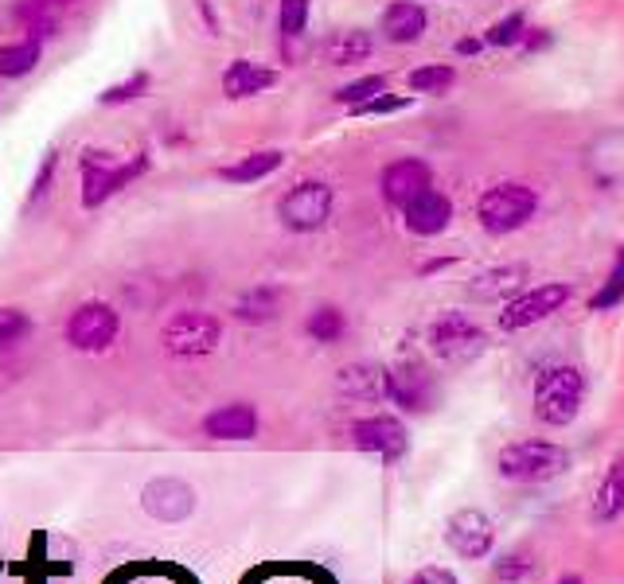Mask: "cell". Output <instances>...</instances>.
Returning <instances> with one entry per match:
<instances>
[{"label":"cell","instance_id":"4dcf8cb0","mask_svg":"<svg viewBox=\"0 0 624 584\" xmlns=\"http://www.w3.org/2000/svg\"><path fill=\"white\" fill-rule=\"evenodd\" d=\"M523 28H527V20H523V12H512V17H504L500 24L489 28V36H484V43H492V48H512V43L523 40Z\"/></svg>","mask_w":624,"mask_h":584},{"label":"cell","instance_id":"603a6c76","mask_svg":"<svg viewBox=\"0 0 624 584\" xmlns=\"http://www.w3.org/2000/svg\"><path fill=\"white\" fill-rule=\"evenodd\" d=\"M281 309V292L278 289H250L234 301V316L242 324H270Z\"/></svg>","mask_w":624,"mask_h":584},{"label":"cell","instance_id":"2e32d148","mask_svg":"<svg viewBox=\"0 0 624 584\" xmlns=\"http://www.w3.org/2000/svg\"><path fill=\"white\" fill-rule=\"evenodd\" d=\"M425 188H433V172L422 160H399V164H391L383 172V195H386V203H394V207H406L410 199L422 195Z\"/></svg>","mask_w":624,"mask_h":584},{"label":"cell","instance_id":"7c38bea8","mask_svg":"<svg viewBox=\"0 0 624 584\" xmlns=\"http://www.w3.org/2000/svg\"><path fill=\"white\" fill-rule=\"evenodd\" d=\"M141 506L157 522H184L195 511V491L184 480H152L141 491Z\"/></svg>","mask_w":624,"mask_h":584},{"label":"cell","instance_id":"cb8c5ba5","mask_svg":"<svg viewBox=\"0 0 624 584\" xmlns=\"http://www.w3.org/2000/svg\"><path fill=\"white\" fill-rule=\"evenodd\" d=\"M40 63V40H20L12 48H0V79H20Z\"/></svg>","mask_w":624,"mask_h":584},{"label":"cell","instance_id":"d6986e66","mask_svg":"<svg viewBox=\"0 0 624 584\" xmlns=\"http://www.w3.org/2000/svg\"><path fill=\"white\" fill-rule=\"evenodd\" d=\"M624 514V456H613L605 467L597 495H593V518L597 522H616Z\"/></svg>","mask_w":624,"mask_h":584},{"label":"cell","instance_id":"f546056e","mask_svg":"<svg viewBox=\"0 0 624 584\" xmlns=\"http://www.w3.org/2000/svg\"><path fill=\"white\" fill-rule=\"evenodd\" d=\"M32 332V320L24 309H0V348H12Z\"/></svg>","mask_w":624,"mask_h":584},{"label":"cell","instance_id":"9c48e42d","mask_svg":"<svg viewBox=\"0 0 624 584\" xmlns=\"http://www.w3.org/2000/svg\"><path fill=\"white\" fill-rule=\"evenodd\" d=\"M332 203H336V195H332L329 183L309 180V183H296V188L281 199L278 214L289 230H321L332 214Z\"/></svg>","mask_w":624,"mask_h":584},{"label":"cell","instance_id":"1f68e13d","mask_svg":"<svg viewBox=\"0 0 624 584\" xmlns=\"http://www.w3.org/2000/svg\"><path fill=\"white\" fill-rule=\"evenodd\" d=\"M383 90H386V79H383V74H368V79H360V82H352V87H344L336 98H340L344 105H360V102H368V98L383 94Z\"/></svg>","mask_w":624,"mask_h":584},{"label":"cell","instance_id":"e0dca14e","mask_svg":"<svg viewBox=\"0 0 624 584\" xmlns=\"http://www.w3.org/2000/svg\"><path fill=\"white\" fill-rule=\"evenodd\" d=\"M336 390L352 402H383L386 397V366L352 363L336 374Z\"/></svg>","mask_w":624,"mask_h":584},{"label":"cell","instance_id":"ffe728a7","mask_svg":"<svg viewBox=\"0 0 624 584\" xmlns=\"http://www.w3.org/2000/svg\"><path fill=\"white\" fill-rule=\"evenodd\" d=\"M273 82H278V71L250 63V59H239V63L223 74L227 98H254V94H262L265 87H273Z\"/></svg>","mask_w":624,"mask_h":584},{"label":"cell","instance_id":"4fadbf2b","mask_svg":"<svg viewBox=\"0 0 624 584\" xmlns=\"http://www.w3.org/2000/svg\"><path fill=\"white\" fill-rule=\"evenodd\" d=\"M386 397L406 413H425L433 402V379L425 374V366L399 363L386 371Z\"/></svg>","mask_w":624,"mask_h":584},{"label":"cell","instance_id":"484cf974","mask_svg":"<svg viewBox=\"0 0 624 584\" xmlns=\"http://www.w3.org/2000/svg\"><path fill=\"white\" fill-rule=\"evenodd\" d=\"M304 332H309V340H316V343H336V340H344L348 320L340 309H316L309 320H304Z\"/></svg>","mask_w":624,"mask_h":584},{"label":"cell","instance_id":"f35d334b","mask_svg":"<svg viewBox=\"0 0 624 584\" xmlns=\"http://www.w3.org/2000/svg\"><path fill=\"white\" fill-rule=\"evenodd\" d=\"M36 4H43V9H63V4H71V0H36Z\"/></svg>","mask_w":624,"mask_h":584},{"label":"cell","instance_id":"52a82bcc","mask_svg":"<svg viewBox=\"0 0 624 584\" xmlns=\"http://www.w3.org/2000/svg\"><path fill=\"white\" fill-rule=\"evenodd\" d=\"M82 168H87V188H82V203L87 207H102L105 199L113 195V191H121L125 183H133L137 175L149 168V160L144 157H133L121 164L118 157H110V152H87L82 157Z\"/></svg>","mask_w":624,"mask_h":584},{"label":"cell","instance_id":"f1b7e54d","mask_svg":"<svg viewBox=\"0 0 624 584\" xmlns=\"http://www.w3.org/2000/svg\"><path fill=\"white\" fill-rule=\"evenodd\" d=\"M624 301V250H621V258H616V265H613V273H608V281L601 284V292L590 301V309L593 312H605V309H613V304H621Z\"/></svg>","mask_w":624,"mask_h":584},{"label":"cell","instance_id":"44dd1931","mask_svg":"<svg viewBox=\"0 0 624 584\" xmlns=\"http://www.w3.org/2000/svg\"><path fill=\"white\" fill-rule=\"evenodd\" d=\"M523 281H527V265L489 269V273H481L473 281V296H481V301H500V296H512V292H520Z\"/></svg>","mask_w":624,"mask_h":584},{"label":"cell","instance_id":"5b68a950","mask_svg":"<svg viewBox=\"0 0 624 584\" xmlns=\"http://www.w3.org/2000/svg\"><path fill=\"white\" fill-rule=\"evenodd\" d=\"M121 335V312L105 301H87L71 312L67 320V343L74 351H87V355H98V351H110L113 340Z\"/></svg>","mask_w":624,"mask_h":584},{"label":"cell","instance_id":"7402d4cb","mask_svg":"<svg viewBox=\"0 0 624 584\" xmlns=\"http://www.w3.org/2000/svg\"><path fill=\"white\" fill-rule=\"evenodd\" d=\"M375 51V40H371L368 32H336L329 43H324V63L332 67H352V63H363V59Z\"/></svg>","mask_w":624,"mask_h":584},{"label":"cell","instance_id":"836d02e7","mask_svg":"<svg viewBox=\"0 0 624 584\" xmlns=\"http://www.w3.org/2000/svg\"><path fill=\"white\" fill-rule=\"evenodd\" d=\"M309 24V0H281V36H301Z\"/></svg>","mask_w":624,"mask_h":584},{"label":"cell","instance_id":"6da1fadb","mask_svg":"<svg viewBox=\"0 0 624 584\" xmlns=\"http://www.w3.org/2000/svg\"><path fill=\"white\" fill-rule=\"evenodd\" d=\"M570 467V452L551 441H515L500 449L496 472L512 483H546Z\"/></svg>","mask_w":624,"mask_h":584},{"label":"cell","instance_id":"8992f818","mask_svg":"<svg viewBox=\"0 0 624 584\" xmlns=\"http://www.w3.org/2000/svg\"><path fill=\"white\" fill-rule=\"evenodd\" d=\"M219 340H223V324L215 316H208V312H177L161 332L164 351L180 359L211 355L219 348Z\"/></svg>","mask_w":624,"mask_h":584},{"label":"cell","instance_id":"ab89813d","mask_svg":"<svg viewBox=\"0 0 624 584\" xmlns=\"http://www.w3.org/2000/svg\"><path fill=\"white\" fill-rule=\"evenodd\" d=\"M558 584H582V576H562Z\"/></svg>","mask_w":624,"mask_h":584},{"label":"cell","instance_id":"277c9868","mask_svg":"<svg viewBox=\"0 0 624 584\" xmlns=\"http://www.w3.org/2000/svg\"><path fill=\"white\" fill-rule=\"evenodd\" d=\"M484 348H489V335L464 316V312H445V316H437L430 324V351L441 363L464 366L473 363V359H481Z\"/></svg>","mask_w":624,"mask_h":584},{"label":"cell","instance_id":"4316f807","mask_svg":"<svg viewBox=\"0 0 624 584\" xmlns=\"http://www.w3.org/2000/svg\"><path fill=\"white\" fill-rule=\"evenodd\" d=\"M456 82V71L453 67H417L414 74H410V90H417V94H445L449 87Z\"/></svg>","mask_w":624,"mask_h":584},{"label":"cell","instance_id":"8d00e7d4","mask_svg":"<svg viewBox=\"0 0 624 584\" xmlns=\"http://www.w3.org/2000/svg\"><path fill=\"white\" fill-rule=\"evenodd\" d=\"M406 584H456V576L449 573V568H441V565H425V568H417Z\"/></svg>","mask_w":624,"mask_h":584},{"label":"cell","instance_id":"d6a6232c","mask_svg":"<svg viewBox=\"0 0 624 584\" xmlns=\"http://www.w3.org/2000/svg\"><path fill=\"white\" fill-rule=\"evenodd\" d=\"M144 90H149V74H133V79H125V82H118V87L105 90L98 102L102 105H125V102H133L137 94H144Z\"/></svg>","mask_w":624,"mask_h":584},{"label":"cell","instance_id":"8fae6325","mask_svg":"<svg viewBox=\"0 0 624 584\" xmlns=\"http://www.w3.org/2000/svg\"><path fill=\"white\" fill-rule=\"evenodd\" d=\"M352 444L360 452H375L379 460L394 464V460L406 456L410 436H406V425H402L399 417H391V413H375V417L355 421V425H352Z\"/></svg>","mask_w":624,"mask_h":584},{"label":"cell","instance_id":"d590c367","mask_svg":"<svg viewBox=\"0 0 624 584\" xmlns=\"http://www.w3.org/2000/svg\"><path fill=\"white\" fill-rule=\"evenodd\" d=\"M56 168H59V152L51 149L48 157H43V164H40V172H36V180H32V191H28V203H36V199L48 191V183H51V175H56Z\"/></svg>","mask_w":624,"mask_h":584},{"label":"cell","instance_id":"5bb4252c","mask_svg":"<svg viewBox=\"0 0 624 584\" xmlns=\"http://www.w3.org/2000/svg\"><path fill=\"white\" fill-rule=\"evenodd\" d=\"M203 433L211 441H254L258 436V410L246 402L219 405L203 417Z\"/></svg>","mask_w":624,"mask_h":584},{"label":"cell","instance_id":"9a60e30c","mask_svg":"<svg viewBox=\"0 0 624 584\" xmlns=\"http://www.w3.org/2000/svg\"><path fill=\"white\" fill-rule=\"evenodd\" d=\"M402 219H406V226L414 230V234L433 238L449 226V219H453V203H449L441 191L425 188L422 195H414L406 207H402Z\"/></svg>","mask_w":624,"mask_h":584},{"label":"cell","instance_id":"d4e9b609","mask_svg":"<svg viewBox=\"0 0 624 584\" xmlns=\"http://www.w3.org/2000/svg\"><path fill=\"white\" fill-rule=\"evenodd\" d=\"M278 168H281V152H254V157L239 160L234 168H223V180L258 183V180H265L270 172H278Z\"/></svg>","mask_w":624,"mask_h":584},{"label":"cell","instance_id":"ac0fdd59","mask_svg":"<svg viewBox=\"0 0 624 584\" xmlns=\"http://www.w3.org/2000/svg\"><path fill=\"white\" fill-rule=\"evenodd\" d=\"M425 24H430V17H425V9L414 4V0H399V4H391V9L383 12V36L391 43L422 40Z\"/></svg>","mask_w":624,"mask_h":584},{"label":"cell","instance_id":"ba28073f","mask_svg":"<svg viewBox=\"0 0 624 584\" xmlns=\"http://www.w3.org/2000/svg\"><path fill=\"white\" fill-rule=\"evenodd\" d=\"M445 545L464 561H484L496 545V522L476 506H464L445 518Z\"/></svg>","mask_w":624,"mask_h":584},{"label":"cell","instance_id":"74e56055","mask_svg":"<svg viewBox=\"0 0 624 584\" xmlns=\"http://www.w3.org/2000/svg\"><path fill=\"white\" fill-rule=\"evenodd\" d=\"M476 48H481L476 40H461V43H456V51H461V56H473Z\"/></svg>","mask_w":624,"mask_h":584},{"label":"cell","instance_id":"3957f363","mask_svg":"<svg viewBox=\"0 0 624 584\" xmlns=\"http://www.w3.org/2000/svg\"><path fill=\"white\" fill-rule=\"evenodd\" d=\"M539 211V191L527 183H496L476 203V219L489 234H512V230L527 226Z\"/></svg>","mask_w":624,"mask_h":584},{"label":"cell","instance_id":"30bf717a","mask_svg":"<svg viewBox=\"0 0 624 584\" xmlns=\"http://www.w3.org/2000/svg\"><path fill=\"white\" fill-rule=\"evenodd\" d=\"M570 284H539L531 292H520L504 312H500V332H523L531 324H543L546 316L562 312V304L570 301Z\"/></svg>","mask_w":624,"mask_h":584},{"label":"cell","instance_id":"83f0119b","mask_svg":"<svg viewBox=\"0 0 624 584\" xmlns=\"http://www.w3.org/2000/svg\"><path fill=\"white\" fill-rule=\"evenodd\" d=\"M492 576H496L500 584H527L531 576H535V561L523 557V553H507V557H500L496 565H492Z\"/></svg>","mask_w":624,"mask_h":584},{"label":"cell","instance_id":"7a4b0ae2","mask_svg":"<svg viewBox=\"0 0 624 584\" xmlns=\"http://www.w3.org/2000/svg\"><path fill=\"white\" fill-rule=\"evenodd\" d=\"M585 379L577 366H546L535 379V417L551 429H566L582 410Z\"/></svg>","mask_w":624,"mask_h":584},{"label":"cell","instance_id":"e575fe53","mask_svg":"<svg viewBox=\"0 0 624 584\" xmlns=\"http://www.w3.org/2000/svg\"><path fill=\"white\" fill-rule=\"evenodd\" d=\"M410 105V98H394V94H375V98H368V102H360V105H352L360 118H379V113H394V110H406Z\"/></svg>","mask_w":624,"mask_h":584}]
</instances>
